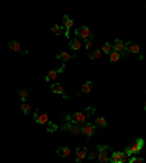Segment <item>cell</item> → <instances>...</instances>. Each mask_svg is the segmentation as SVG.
Returning a JSON list of instances; mask_svg holds the SVG:
<instances>
[{"instance_id":"obj_34","label":"cell","mask_w":146,"mask_h":163,"mask_svg":"<svg viewBox=\"0 0 146 163\" xmlns=\"http://www.w3.org/2000/svg\"><path fill=\"white\" fill-rule=\"evenodd\" d=\"M21 53H22V54H24V56H26V54H28V50H22V51H21Z\"/></svg>"},{"instance_id":"obj_11","label":"cell","mask_w":146,"mask_h":163,"mask_svg":"<svg viewBox=\"0 0 146 163\" xmlns=\"http://www.w3.org/2000/svg\"><path fill=\"white\" fill-rule=\"evenodd\" d=\"M63 26L66 28V32H65L66 37L69 38V31H70V28L73 26V19L69 16V15H65V16H63Z\"/></svg>"},{"instance_id":"obj_14","label":"cell","mask_w":146,"mask_h":163,"mask_svg":"<svg viewBox=\"0 0 146 163\" xmlns=\"http://www.w3.org/2000/svg\"><path fill=\"white\" fill-rule=\"evenodd\" d=\"M86 156H88V149L86 147H78V150H76V159L83 160Z\"/></svg>"},{"instance_id":"obj_23","label":"cell","mask_w":146,"mask_h":163,"mask_svg":"<svg viewBox=\"0 0 146 163\" xmlns=\"http://www.w3.org/2000/svg\"><path fill=\"white\" fill-rule=\"evenodd\" d=\"M101 51H102L104 54H107V56H110V54L113 53V45H111L110 42H105V44L102 45V48H101Z\"/></svg>"},{"instance_id":"obj_25","label":"cell","mask_w":146,"mask_h":163,"mask_svg":"<svg viewBox=\"0 0 146 163\" xmlns=\"http://www.w3.org/2000/svg\"><path fill=\"white\" fill-rule=\"evenodd\" d=\"M120 58H121V56H120L118 53H115V51H113V53L110 54V61H111V63H117Z\"/></svg>"},{"instance_id":"obj_19","label":"cell","mask_w":146,"mask_h":163,"mask_svg":"<svg viewBox=\"0 0 146 163\" xmlns=\"http://www.w3.org/2000/svg\"><path fill=\"white\" fill-rule=\"evenodd\" d=\"M57 76H58V73H57L56 70H50L48 73L45 74V80L47 82H54L57 79Z\"/></svg>"},{"instance_id":"obj_6","label":"cell","mask_w":146,"mask_h":163,"mask_svg":"<svg viewBox=\"0 0 146 163\" xmlns=\"http://www.w3.org/2000/svg\"><path fill=\"white\" fill-rule=\"evenodd\" d=\"M111 45H113V51L118 53L121 57H126V56H127L126 48H124V42H123L120 38H115V40H114V44H111Z\"/></svg>"},{"instance_id":"obj_36","label":"cell","mask_w":146,"mask_h":163,"mask_svg":"<svg viewBox=\"0 0 146 163\" xmlns=\"http://www.w3.org/2000/svg\"><path fill=\"white\" fill-rule=\"evenodd\" d=\"M143 109H145V111H146V102H145V106H143Z\"/></svg>"},{"instance_id":"obj_22","label":"cell","mask_w":146,"mask_h":163,"mask_svg":"<svg viewBox=\"0 0 146 163\" xmlns=\"http://www.w3.org/2000/svg\"><path fill=\"white\" fill-rule=\"evenodd\" d=\"M51 31L56 34V35H61V34L65 32V26L63 25H53L51 26Z\"/></svg>"},{"instance_id":"obj_21","label":"cell","mask_w":146,"mask_h":163,"mask_svg":"<svg viewBox=\"0 0 146 163\" xmlns=\"http://www.w3.org/2000/svg\"><path fill=\"white\" fill-rule=\"evenodd\" d=\"M95 125H97L98 128H105V127H107V120L104 118V117H97Z\"/></svg>"},{"instance_id":"obj_29","label":"cell","mask_w":146,"mask_h":163,"mask_svg":"<svg viewBox=\"0 0 146 163\" xmlns=\"http://www.w3.org/2000/svg\"><path fill=\"white\" fill-rule=\"evenodd\" d=\"M83 45H85V50H88V51H91V48H92V40H86V41H83Z\"/></svg>"},{"instance_id":"obj_13","label":"cell","mask_w":146,"mask_h":163,"mask_svg":"<svg viewBox=\"0 0 146 163\" xmlns=\"http://www.w3.org/2000/svg\"><path fill=\"white\" fill-rule=\"evenodd\" d=\"M113 152V149L108 146V144H99V146H97V153H101V155H110Z\"/></svg>"},{"instance_id":"obj_2","label":"cell","mask_w":146,"mask_h":163,"mask_svg":"<svg viewBox=\"0 0 146 163\" xmlns=\"http://www.w3.org/2000/svg\"><path fill=\"white\" fill-rule=\"evenodd\" d=\"M66 118H67V121H72L75 122V124H85V121H86V118H88V115H86V112H82V111H78V112H75L73 114V117H70V115H66Z\"/></svg>"},{"instance_id":"obj_32","label":"cell","mask_w":146,"mask_h":163,"mask_svg":"<svg viewBox=\"0 0 146 163\" xmlns=\"http://www.w3.org/2000/svg\"><path fill=\"white\" fill-rule=\"evenodd\" d=\"M56 72H57V73H63V72H65V63L61 64V67H58V69H57Z\"/></svg>"},{"instance_id":"obj_24","label":"cell","mask_w":146,"mask_h":163,"mask_svg":"<svg viewBox=\"0 0 146 163\" xmlns=\"http://www.w3.org/2000/svg\"><path fill=\"white\" fill-rule=\"evenodd\" d=\"M97 159H98V162L99 163H110V157H108L107 155H101V153H98Z\"/></svg>"},{"instance_id":"obj_20","label":"cell","mask_w":146,"mask_h":163,"mask_svg":"<svg viewBox=\"0 0 146 163\" xmlns=\"http://www.w3.org/2000/svg\"><path fill=\"white\" fill-rule=\"evenodd\" d=\"M101 54H102L101 50H94V51H91L89 54H88V58H91V60H98V58H101Z\"/></svg>"},{"instance_id":"obj_37","label":"cell","mask_w":146,"mask_h":163,"mask_svg":"<svg viewBox=\"0 0 146 163\" xmlns=\"http://www.w3.org/2000/svg\"><path fill=\"white\" fill-rule=\"evenodd\" d=\"M145 8H146V5H145Z\"/></svg>"},{"instance_id":"obj_33","label":"cell","mask_w":146,"mask_h":163,"mask_svg":"<svg viewBox=\"0 0 146 163\" xmlns=\"http://www.w3.org/2000/svg\"><path fill=\"white\" fill-rule=\"evenodd\" d=\"M136 163H145L143 162V157H136Z\"/></svg>"},{"instance_id":"obj_7","label":"cell","mask_w":146,"mask_h":163,"mask_svg":"<svg viewBox=\"0 0 146 163\" xmlns=\"http://www.w3.org/2000/svg\"><path fill=\"white\" fill-rule=\"evenodd\" d=\"M61 130H63V131H70L73 136H78V134H81V127H79L78 124L72 122V121H69L67 124H65V125L61 127Z\"/></svg>"},{"instance_id":"obj_26","label":"cell","mask_w":146,"mask_h":163,"mask_svg":"<svg viewBox=\"0 0 146 163\" xmlns=\"http://www.w3.org/2000/svg\"><path fill=\"white\" fill-rule=\"evenodd\" d=\"M21 111H22V114L24 115H28L29 114V111H31V106L28 105L26 102H22V105H21Z\"/></svg>"},{"instance_id":"obj_12","label":"cell","mask_w":146,"mask_h":163,"mask_svg":"<svg viewBox=\"0 0 146 163\" xmlns=\"http://www.w3.org/2000/svg\"><path fill=\"white\" fill-rule=\"evenodd\" d=\"M57 58L58 60H61L63 63H66V61H69L70 58H75V53H67V51H58L57 53Z\"/></svg>"},{"instance_id":"obj_27","label":"cell","mask_w":146,"mask_h":163,"mask_svg":"<svg viewBox=\"0 0 146 163\" xmlns=\"http://www.w3.org/2000/svg\"><path fill=\"white\" fill-rule=\"evenodd\" d=\"M19 98L22 102H26V98H28V90L26 89H21L19 90Z\"/></svg>"},{"instance_id":"obj_31","label":"cell","mask_w":146,"mask_h":163,"mask_svg":"<svg viewBox=\"0 0 146 163\" xmlns=\"http://www.w3.org/2000/svg\"><path fill=\"white\" fill-rule=\"evenodd\" d=\"M136 157H138V156H130L129 159H127V162L129 163H136Z\"/></svg>"},{"instance_id":"obj_17","label":"cell","mask_w":146,"mask_h":163,"mask_svg":"<svg viewBox=\"0 0 146 163\" xmlns=\"http://www.w3.org/2000/svg\"><path fill=\"white\" fill-rule=\"evenodd\" d=\"M51 90H53V93H57V95H65L63 86L60 83H53L51 85Z\"/></svg>"},{"instance_id":"obj_15","label":"cell","mask_w":146,"mask_h":163,"mask_svg":"<svg viewBox=\"0 0 146 163\" xmlns=\"http://www.w3.org/2000/svg\"><path fill=\"white\" fill-rule=\"evenodd\" d=\"M70 153H72V150H70L69 147H66V146L58 147V149H57V155L60 156V157H69Z\"/></svg>"},{"instance_id":"obj_35","label":"cell","mask_w":146,"mask_h":163,"mask_svg":"<svg viewBox=\"0 0 146 163\" xmlns=\"http://www.w3.org/2000/svg\"><path fill=\"white\" fill-rule=\"evenodd\" d=\"M82 160H79V159H76V160H75V163H81Z\"/></svg>"},{"instance_id":"obj_1","label":"cell","mask_w":146,"mask_h":163,"mask_svg":"<svg viewBox=\"0 0 146 163\" xmlns=\"http://www.w3.org/2000/svg\"><path fill=\"white\" fill-rule=\"evenodd\" d=\"M75 35H76V38H79L81 41H86V40H92L95 38V35L91 32V29L88 26H79V28H76L75 29Z\"/></svg>"},{"instance_id":"obj_18","label":"cell","mask_w":146,"mask_h":163,"mask_svg":"<svg viewBox=\"0 0 146 163\" xmlns=\"http://www.w3.org/2000/svg\"><path fill=\"white\" fill-rule=\"evenodd\" d=\"M92 90V82H85L81 88V93H89Z\"/></svg>"},{"instance_id":"obj_3","label":"cell","mask_w":146,"mask_h":163,"mask_svg":"<svg viewBox=\"0 0 146 163\" xmlns=\"http://www.w3.org/2000/svg\"><path fill=\"white\" fill-rule=\"evenodd\" d=\"M48 115L45 114L44 111H41V109H37L35 112H34V121L37 122L38 125H44V124H47L48 122Z\"/></svg>"},{"instance_id":"obj_16","label":"cell","mask_w":146,"mask_h":163,"mask_svg":"<svg viewBox=\"0 0 146 163\" xmlns=\"http://www.w3.org/2000/svg\"><path fill=\"white\" fill-rule=\"evenodd\" d=\"M9 48L12 50V51H16V53H21L22 51V47H21V42L16 40H12L9 42Z\"/></svg>"},{"instance_id":"obj_8","label":"cell","mask_w":146,"mask_h":163,"mask_svg":"<svg viewBox=\"0 0 146 163\" xmlns=\"http://www.w3.org/2000/svg\"><path fill=\"white\" fill-rule=\"evenodd\" d=\"M124 48H126V53H127V54H129V53H131V54H139V53H140V47H139V44L131 42V41L124 42Z\"/></svg>"},{"instance_id":"obj_4","label":"cell","mask_w":146,"mask_h":163,"mask_svg":"<svg viewBox=\"0 0 146 163\" xmlns=\"http://www.w3.org/2000/svg\"><path fill=\"white\" fill-rule=\"evenodd\" d=\"M95 130H97V125H95V124H92V122H85L81 127V134L86 136V137H92L94 133H95Z\"/></svg>"},{"instance_id":"obj_5","label":"cell","mask_w":146,"mask_h":163,"mask_svg":"<svg viewBox=\"0 0 146 163\" xmlns=\"http://www.w3.org/2000/svg\"><path fill=\"white\" fill-rule=\"evenodd\" d=\"M127 156L124 152H114L110 156V163H126L127 162Z\"/></svg>"},{"instance_id":"obj_30","label":"cell","mask_w":146,"mask_h":163,"mask_svg":"<svg viewBox=\"0 0 146 163\" xmlns=\"http://www.w3.org/2000/svg\"><path fill=\"white\" fill-rule=\"evenodd\" d=\"M97 156H98L97 152H91V153H88V156H86V157H88L89 160H94V159H95Z\"/></svg>"},{"instance_id":"obj_9","label":"cell","mask_w":146,"mask_h":163,"mask_svg":"<svg viewBox=\"0 0 146 163\" xmlns=\"http://www.w3.org/2000/svg\"><path fill=\"white\" fill-rule=\"evenodd\" d=\"M143 146H145V141H143V139H133L131 140V150H133V153L134 155H138L139 152L143 149Z\"/></svg>"},{"instance_id":"obj_28","label":"cell","mask_w":146,"mask_h":163,"mask_svg":"<svg viewBox=\"0 0 146 163\" xmlns=\"http://www.w3.org/2000/svg\"><path fill=\"white\" fill-rule=\"evenodd\" d=\"M57 128H58V127H57L56 124H54V122H47V131H48V133H54V131H57Z\"/></svg>"},{"instance_id":"obj_10","label":"cell","mask_w":146,"mask_h":163,"mask_svg":"<svg viewBox=\"0 0 146 163\" xmlns=\"http://www.w3.org/2000/svg\"><path fill=\"white\" fill-rule=\"evenodd\" d=\"M69 47L72 50L73 53H76V51H79V50L83 47V41H81L79 38H73V40H69Z\"/></svg>"}]
</instances>
